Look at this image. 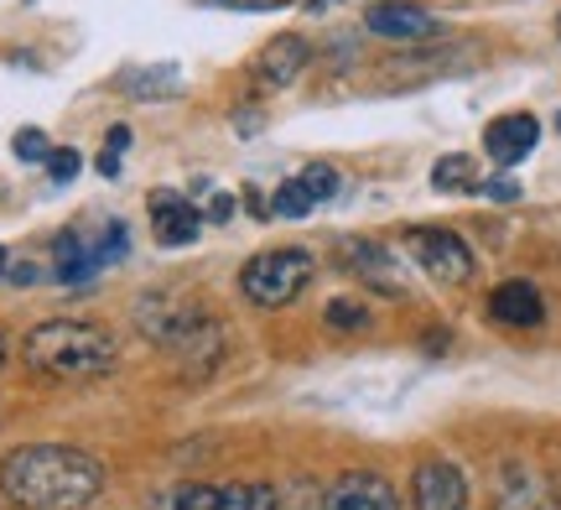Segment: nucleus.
<instances>
[{
	"mask_svg": "<svg viewBox=\"0 0 561 510\" xmlns=\"http://www.w3.org/2000/svg\"><path fill=\"white\" fill-rule=\"evenodd\" d=\"M104 485L100 458H89L79 449H62V443H32L16 449L0 464V490L11 506L26 510H73L89 506Z\"/></svg>",
	"mask_w": 561,
	"mask_h": 510,
	"instance_id": "obj_1",
	"label": "nucleus"
},
{
	"mask_svg": "<svg viewBox=\"0 0 561 510\" xmlns=\"http://www.w3.org/2000/svg\"><path fill=\"white\" fill-rule=\"evenodd\" d=\"M21 354H26V365L37 370V375H53V381H100L121 360L115 339L94 324H79V318L37 324L26 333Z\"/></svg>",
	"mask_w": 561,
	"mask_h": 510,
	"instance_id": "obj_2",
	"label": "nucleus"
},
{
	"mask_svg": "<svg viewBox=\"0 0 561 510\" xmlns=\"http://www.w3.org/2000/svg\"><path fill=\"white\" fill-rule=\"evenodd\" d=\"M312 271H318V261H312L307 250H297V246L261 250V256H250V265L240 271V292L255 307H286V303H297L301 292H307Z\"/></svg>",
	"mask_w": 561,
	"mask_h": 510,
	"instance_id": "obj_3",
	"label": "nucleus"
},
{
	"mask_svg": "<svg viewBox=\"0 0 561 510\" xmlns=\"http://www.w3.org/2000/svg\"><path fill=\"white\" fill-rule=\"evenodd\" d=\"M405 246H411V261H416L437 286H462V282H473V271H479L468 240L453 235V229H411Z\"/></svg>",
	"mask_w": 561,
	"mask_h": 510,
	"instance_id": "obj_4",
	"label": "nucleus"
},
{
	"mask_svg": "<svg viewBox=\"0 0 561 510\" xmlns=\"http://www.w3.org/2000/svg\"><path fill=\"white\" fill-rule=\"evenodd\" d=\"M494 510H561L557 479L525 458H510L494 474Z\"/></svg>",
	"mask_w": 561,
	"mask_h": 510,
	"instance_id": "obj_5",
	"label": "nucleus"
},
{
	"mask_svg": "<svg viewBox=\"0 0 561 510\" xmlns=\"http://www.w3.org/2000/svg\"><path fill=\"white\" fill-rule=\"evenodd\" d=\"M411 510H468V479L453 458H426L411 474Z\"/></svg>",
	"mask_w": 561,
	"mask_h": 510,
	"instance_id": "obj_6",
	"label": "nucleus"
},
{
	"mask_svg": "<svg viewBox=\"0 0 561 510\" xmlns=\"http://www.w3.org/2000/svg\"><path fill=\"white\" fill-rule=\"evenodd\" d=\"M322 510H401V495L396 485L375 469H348L339 474L328 495H322Z\"/></svg>",
	"mask_w": 561,
	"mask_h": 510,
	"instance_id": "obj_7",
	"label": "nucleus"
},
{
	"mask_svg": "<svg viewBox=\"0 0 561 510\" xmlns=\"http://www.w3.org/2000/svg\"><path fill=\"white\" fill-rule=\"evenodd\" d=\"M151 235H157V246H193L203 229V214L193 199H182L172 188H157L151 199Z\"/></svg>",
	"mask_w": 561,
	"mask_h": 510,
	"instance_id": "obj_8",
	"label": "nucleus"
},
{
	"mask_svg": "<svg viewBox=\"0 0 561 510\" xmlns=\"http://www.w3.org/2000/svg\"><path fill=\"white\" fill-rule=\"evenodd\" d=\"M536 141H541V121H536V115H525V110L500 115V121H489V131H483V151H489V162L494 167L525 162V157L536 151Z\"/></svg>",
	"mask_w": 561,
	"mask_h": 510,
	"instance_id": "obj_9",
	"label": "nucleus"
},
{
	"mask_svg": "<svg viewBox=\"0 0 561 510\" xmlns=\"http://www.w3.org/2000/svg\"><path fill=\"white\" fill-rule=\"evenodd\" d=\"M364 26H369L375 37H390V42H421L437 32V16L421 11L416 0H380V5L364 11Z\"/></svg>",
	"mask_w": 561,
	"mask_h": 510,
	"instance_id": "obj_10",
	"label": "nucleus"
},
{
	"mask_svg": "<svg viewBox=\"0 0 561 510\" xmlns=\"http://www.w3.org/2000/svg\"><path fill=\"white\" fill-rule=\"evenodd\" d=\"M489 318L504 328H536L546 318V297L530 282H504L489 292Z\"/></svg>",
	"mask_w": 561,
	"mask_h": 510,
	"instance_id": "obj_11",
	"label": "nucleus"
},
{
	"mask_svg": "<svg viewBox=\"0 0 561 510\" xmlns=\"http://www.w3.org/2000/svg\"><path fill=\"white\" fill-rule=\"evenodd\" d=\"M307 58H312V47L301 37H271L265 42V53H261V63H255V79L261 83H271V89H286V83H297V73L307 68Z\"/></svg>",
	"mask_w": 561,
	"mask_h": 510,
	"instance_id": "obj_12",
	"label": "nucleus"
},
{
	"mask_svg": "<svg viewBox=\"0 0 561 510\" xmlns=\"http://www.w3.org/2000/svg\"><path fill=\"white\" fill-rule=\"evenodd\" d=\"M343 250H348V256H343V265H348V271H359L369 286H380V292H401L396 261H390L375 240H343Z\"/></svg>",
	"mask_w": 561,
	"mask_h": 510,
	"instance_id": "obj_13",
	"label": "nucleus"
},
{
	"mask_svg": "<svg viewBox=\"0 0 561 510\" xmlns=\"http://www.w3.org/2000/svg\"><path fill=\"white\" fill-rule=\"evenodd\" d=\"M219 510H280V495L265 479H240L219 490Z\"/></svg>",
	"mask_w": 561,
	"mask_h": 510,
	"instance_id": "obj_14",
	"label": "nucleus"
},
{
	"mask_svg": "<svg viewBox=\"0 0 561 510\" xmlns=\"http://www.w3.org/2000/svg\"><path fill=\"white\" fill-rule=\"evenodd\" d=\"M432 188H437V193H479V167H473V157H462V151L442 157V162L432 167Z\"/></svg>",
	"mask_w": 561,
	"mask_h": 510,
	"instance_id": "obj_15",
	"label": "nucleus"
},
{
	"mask_svg": "<svg viewBox=\"0 0 561 510\" xmlns=\"http://www.w3.org/2000/svg\"><path fill=\"white\" fill-rule=\"evenodd\" d=\"M151 510H219V490L214 485H198V479H182L172 490H161L151 500Z\"/></svg>",
	"mask_w": 561,
	"mask_h": 510,
	"instance_id": "obj_16",
	"label": "nucleus"
},
{
	"mask_svg": "<svg viewBox=\"0 0 561 510\" xmlns=\"http://www.w3.org/2000/svg\"><path fill=\"white\" fill-rule=\"evenodd\" d=\"M312 193H307V188H301V178H291V183H280L276 193H271V214H276V219H307V214H312Z\"/></svg>",
	"mask_w": 561,
	"mask_h": 510,
	"instance_id": "obj_17",
	"label": "nucleus"
},
{
	"mask_svg": "<svg viewBox=\"0 0 561 510\" xmlns=\"http://www.w3.org/2000/svg\"><path fill=\"white\" fill-rule=\"evenodd\" d=\"M301 188L312 193V204H328V199L339 193V167H328V162L301 167Z\"/></svg>",
	"mask_w": 561,
	"mask_h": 510,
	"instance_id": "obj_18",
	"label": "nucleus"
},
{
	"mask_svg": "<svg viewBox=\"0 0 561 510\" xmlns=\"http://www.w3.org/2000/svg\"><path fill=\"white\" fill-rule=\"evenodd\" d=\"M47 172H53V183H73L83 172V157L73 146H53V157H47Z\"/></svg>",
	"mask_w": 561,
	"mask_h": 510,
	"instance_id": "obj_19",
	"label": "nucleus"
},
{
	"mask_svg": "<svg viewBox=\"0 0 561 510\" xmlns=\"http://www.w3.org/2000/svg\"><path fill=\"white\" fill-rule=\"evenodd\" d=\"M11 151H16L21 162H47V157H53V146H47V136H42V131H16Z\"/></svg>",
	"mask_w": 561,
	"mask_h": 510,
	"instance_id": "obj_20",
	"label": "nucleus"
},
{
	"mask_svg": "<svg viewBox=\"0 0 561 510\" xmlns=\"http://www.w3.org/2000/svg\"><path fill=\"white\" fill-rule=\"evenodd\" d=\"M328 324L333 328H364L369 324V313H364V303H328Z\"/></svg>",
	"mask_w": 561,
	"mask_h": 510,
	"instance_id": "obj_21",
	"label": "nucleus"
},
{
	"mask_svg": "<svg viewBox=\"0 0 561 510\" xmlns=\"http://www.w3.org/2000/svg\"><path fill=\"white\" fill-rule=\"evenodd\" d=\"M479 193H489L494 204H515V199H520V183H510V178H494V183H479Z\"/></svg>",
	"mask_w": 561,
	"mask_h": 510,
	"instance_id": "obj_22",
	"label": "nucleus"
},
{
	"mask_svg": "<svg viewBox=\"0 0 561 510\" xmlns=\"http://www.w3.org/2000/svg\"><path fill=\"white\" fill-rule=\"evenodd\" d=\"M203 219L229 225V219H234V199H229V193H214V199H208V208H203Z\"/></svg>",
	"mask_w": 561,
	"mask_h": 510,
	"instance_id": "obj_23",
	"label": "nucleus"
},
{
	"mask_svg": "<svg viewBox=\"0 0 561 510\" xmlns=\"http://www.w3.org/2000/svg\"><path fill=\"white\" fill-rule=\"evenodd\" d=\"M104 172V178H121V151H110V146H104L100 151V162H94Z\"/></svg>",
	"mask_w": 561,
	"mask_h": 510,
	"instance_id": "obj_24",
	"label": "nucleus"
},
{
	"mask_svg": "<svg viewBox=\"0 0 561 510\" xmlns=\"http://www.w3.org/2000/svg\"><path fill=\"white\" fill-rule=\"evenodd\" d=\"M229 5H240V11H280V5H291V0H229Z\"/></svg>",
	"mask_w": 561,
	"mask_h": 510,
	"instance_id": "obj_25",
	"label": "nucleus"
},
{
	"mask_svg": "<svg viewBox=\"0 0 561 510\" xmlns=\"http://www.w3.org/2000/svg\"><path fill=\"white\" fill-rule=\"evenodd\" d=\"M125 146H130V131H125V125H115V131H110V151H125Z\"/></svg>",
	"mask_w": 561,
	"mask_h": 510,
	"instance_id": "obj_26",
	"label": "nucleus"
},
{
	"mask_svg": "<svg viewBox=\"0 0 561 510\" xmlns=\"http://www.w3.org/2000/svg\"><path fill=\"white\" fill-rule=\"evenodd\" d=\"M11 282H37V265H11Z\"/></svg>",
	"mask_w": 561,
	"mask_h": 510,
	"instance_id": "obj_27",
	"label": "nucleus"
},
{
	"mask_svg": "<svg viewBox=\"0 0 561 510\" xmlns=\"http://www.w3.org/2000/svg\"><path fill=\"white\" fill-rule=\"evenodd\" d=\"M0 271H5V246H0Z\"/></svg>",
	"mask_w": 561,
	"mask_h": 510,
	"instance_id": "obj_28",
	"label": "nucleus"
},
{
	"mask_svg": "<svg viewBox=\"0 0 561 510\" xmlns=\"http://www.w3.org/2000/svg\"><path fill=\"white\" fill-rule=\"evenodd\" d=\"M0 360H5V339H0Z\"/></svg>",
	"mask_w": 561,
	"mask_h": 510,
	"instance_id": "obj_29",
	"label": "nucleus"
},
{
	"mask_svg": "<svg viewBox=\"0 0 561 510\" xmlns=\"http://www.w3.org/2000/svg\"><path fill=\"white\" fill-rule=\"evenodd\" d=\"M557 37H561V16H557Z\"/></svg>",
	"mask_w": 561,
	"mask_h": 510,
	"instance_id": "obj_30",
	"label": "nucleus"
},
{
	"mask_svg": "<svg viewBox=\"0 0 561 510\" xmlns=\"http://www.w3.org/2000/svg\"><path fill=\"white\" fill-rule=\"evenodd\" d=\"M557 131H561V115H557Z\"/></svg>",
	"mask_w": 561,
	"mask_h": 510,
	"instance_id": "obj_31",
	"label": "nucleus"
},
{
	"mask_svg": "<svg viewBox=\"0 0 561 510\" xmlns=\"http://www.w3.org/2000/svg\"><path fill=\"white\" fill-rule=\"evenodd\" d=\"M318 5H322V0H318Z\"/></svg>",
	"mask_w": 561,
	"mask_h": 510,
	"instance_id": "obj_32",
	"label": "nucleus"
}]
</instances>
